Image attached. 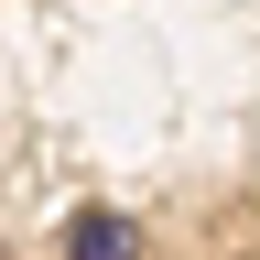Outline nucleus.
I'll list each match as a JSON object with an SVG mask.
<instances>
[{
  "mask_svg": "<svg viewBox=\"0 0 260 260\" xmlns=\"http://www.w3.org/2000/svg\"><path fill=\"white\" fill-rule=\"evenodd\" d=\"M65 260H141V228L109 217V206H87L76 228H65Z\"/></svg>",
  "mask_w": 260,
  "mask_h": 260,
  "instance_id": "1",
  "label": "nucleus"
}]
</instances>
